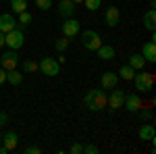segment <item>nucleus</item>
Masks as SVG:
<instances>
[{
  "instance_id": "28",
  "label": "nucleus",
  "mask_w": 156,
  "mask_h": 154,
  "mask_svg": "<svg viewBox=\"0 0 156 154\" xmlns=\"http://www.w3.org/2000/svg\"><path fill=\"white\" fill-rule=\"evenodd\" d=\"M137 113H140V117H142V121H150V119H152V110H150V108L148 106H142L140 108V110H137Z\"/></svg>"
},
{
  "instance_id": "18",
  "label": "nucleus",
  "mask_w": 156,
  "mask_h": 154,
  "mask_svg": "<svg viewBox=\"0 0 156 154\" xmlns=\"http://www.w3.org/2000/svg\"><path fill=\"white\" fill-rule=\"evenodd\" d=\"M96 52H98V56H100L102 60H112L115 59V48L110 46V44H102Z\"/></svg>"
},
{
  "instance_id": "4",
  "label": "nucleus",
  "mask_w": 156,
  "mask_h": 154,
  "mask_svg": "<svg viewBox=\"0 0 156 154\" xmlns=\"http://www.w3.org/2000/svg\"><path fill=\"white\" fill-rule=\"evenodd\" d=\"M37 71H42L44 75H48V77H56L60 73V65L56 59H52V56H46V59H42L37 63Z\"/></svg>"
},
{
  "instance_id": "32",
  "label": "nucleus",
  "mask_w": 156,
  "mask_h": 154,
  "mask_svg": "<svg viewBox=\"0 0 156 154\" xmlns=\"http://www.w3.org/2000/svg\"><path fill=\"white\" fill-rule=\"evenodd\" d=\"M6 123H9V115H6V113H2V110H0V127H4V125H6Z\"/></svg>"
},
{
  "instance_id": "24",
  "label": "nucleus",
  "mask_w": 156,
  "mask_h": 154,
  "mask_svg": "<svg viewBox=\"0 0 156 154\" xmlns=\"http://www.w3.org/2000/svg\"><path fill=\"white\" fill-rule=\"evenodd\" d=\"M69 42H71L69 38H65V36H62L60 40H56V42H54V48H56L58 52H65V50L69 48Z\"/></svg>"
},
{
  "instance_id": "11",
  "label": "nucleus",
  "mask_w": 156,
  "mask_h": 154,
  "mask_svg": "<svg viewBox=\"0 0 156 154\" xmlns=\"http://www.w3.org/2000/svg\"><path fill=\"white\" fill-rule=\"evenodd\" d=\"M104 21H106L108 27H117V25H119V21H121L119 9H117V6H108L106 13H104Z\"/></svg>"
},
{
  "instance_id": "13",
  "label": "nucleus",
  "mask_w": 156,
  "mask_h": 154,
  "mask_svg": "<svg viewBox=\"0 0 156 154\" xmlns=\"http://www.w3.org/2000/svg\"><path fill=\"white\" fill-rule=\"evenodd\" d=\"M17 27V21H15V17H12L11 13H4V15H0V31L2 34H6V31H12Z\"/></svg>"
},
{
  "instance_id": "19",
  "label": "nucleus",
  "mask_w": 156,
  "mask_h": 154,
  "mask_svg": "<svg viewBox=\"0 0 156 154\" xmlns=\"http://www.w3.org/2000/svg\"><path fill=\"white\" fill-rule=\"evenodd\" d=\"M6 81L11 83V85H21V83H23V73L17 71V69L6 71Z\"/></svg>"
},
{
  "instance_id": "7",
  "label": "nucleus",
  "mask_w": 156,
  "mask_h": 154,
  "mask_svg": "<svg viewBox=\"0 0 156 154\" xmlns=\"http://www.w3.org/2000/svg\"><path fill=\"white\" fill-rule=\"evenodd\" d=\"M123 102H125V92L112 88V90H110V96L106 98V106L110 108V110H119V108L123 106Z\"/></svg>"
},
{
  "instance_id": "14",
  "label": "nucleus",
  "mask_w": 156,
  "mask_h": 154,
  "mask_svg": "<svg viewBox=\"0 0 156 154\" xmlns=\"http://www.w3.org/2000/svg\"><path fill=\"white\" fill-rule=\"evenodd\" d=\"M140 140H144V142H154L156 140V131H154V125H150V123H146L140 127Z\"/></svg>"
},
{
  "instance_id": "5",
  "label": "nucleus",
  "mask_w": 156,
  "mask_h": 154,
  "mask_svg": "<svg viewBox=\"0 0 156 154\" xmlns=\"http://www.w3.org/2000/svg\"><path fill=\"white\" fill-rule=\"evenodd\" d=\"M25 44V36L21 29H12V31H6L4 34V46H9L11 50H19V48Z\"/></svg>"
},
{
  "instance_id": "15",
  "label": "nucleus",
  "mask_w": 156,
  "mask_h": 154,
  "mask_svg": "<svg viewBox=\"0 0 156 154\" xmlns=\"http://www.w3.org/2000/svg\"><path fill=\"white\" fill-rule=\"evenodd\" d=\"M144 27L148 29V31L154 34V29H156V11H154V6H150V9L144 13Z\"/></svg>"
},
{
  "instance_id": "9",
  "label": "nucleus",
  "mask_w": 156,
  "mask_h": 154,
  "mask_svg": "<svg viewBox=\"0 0 156 154\" xmlns=\"http://www.w3.org/2000/svg\"><path fill=\"white\" fill-rule=\"evenodd\" d=\"M123 106L127 108L129 113H137L140 108L144 106V102H142V98H140V94H125V102H123Z\"/></svg>"
},
{
  "instance_id": "31",
  "label": "nucleus",
  "mask_w": 156,
  "mask_h": 154,
  "mask_svg": "<svg viewBox=\"0 0 156 154\" xmlns=\"http://www.w3.org/2000/svg\"><path fill=\"white\" fill-rule=\"evenodd\" d=\"M25 154H42V148H37V146H27V148H25Z\"/></svg>"
},
{
  "instance_id": "16",
  "label": "nucleus",
  "mask_w": 156,
  "mask_h": 154,
  "mask_svg": "<svg viewBox=\"0 0 156 154\" xmlns=\"http://www.w3.org/2000/svg\"><path fill=\"white\" fill-rule=\"evenodd\" d=\"M73 13H75V4H73L71 0H60V4H58L60 17L62 19H69V17H73Z\"/></svg>"
},
{
  "instance_id": "2",
  "label": "nucleus",
  "mask_w": 156,
  "mask_h": 154,
  "mask_svg": "<svg viewBox=\"0 0 156 154\" xmlns=\"http://www.w3.org/2000/svg\"><path fill=\"white\" fill-rule=\"evenodd\" d=\"M133 83H135V90L137 92H150L152 88H154V75L152 73H146L144 69H142V73L135 71V75H133Z\"/></svg>"
},
{
  "instance_id": "10",
  "label": "nucleus",
  "mask_w": 156,
  "mask_h": 154,
  "mask_svg": "<svg viewBox=\"0 0 156 154\" xmlns=\"http://www.w3.org/2000/svg\"><path fill=\"white\" fill-rule=\"evenodd\" d=\"M156 36H152L148 42L144 44V50H142V56L146 59V63H156Z\"/></svg>"
},
{
  "instance_id": "17",
  "label": "nucleus",
  "mask_w": 156,
  "mask_h": 154,
  "mask_svg": "<svg viewBox=\"0 0 156 154\" xmlns=\"http://www.w3.org/2000/svg\"><path fill=\"white\" fill-rule=\"evenodd\" d=\"M2 142H4V148L11 152V150H15V148H17V144H19V135H17L15 131H9V133H4Z\"/></svg>"
},
{
  "instance_id": "23",
  "label": "nucleus",
  "mask_w": 156,
  "mask_h": 154,
  "mask_svg": "<svg viewBox=\"0 0 156 154\" xmlns=\"http://www.w3.org/2000/svg\"><path fill=\"white\" fill-rule=\"evenodd\" d=\"M11 11L17 13V15L27 11V0H11Z\"/></svg>"
},
{
  "instance_id": "25",
  "label": "nucleus",
  "mask_w": 156,
  "mask_h": 154,
  "mask_svg": "<svg viewBox=\"0 0 156 154\" xmlns=\"http://www.w3.org/2000/svg\"><path fill=\"white\" fill-rule=\"evenodd\" d=\"M36 71H37V63H36V60H29V59H27L23 63V73H36Z\"/></svg>"
},
{
  "instance_id": "36",
  "label": "nucleus",
  "mask_w": 156,
  "mask_h": 154,
  "mask_svg": "<svg viewBox=\"0 0 156 154\" xmlns=\"http://www.w3.org/2000/svg\"><path fill=\"white\" fill-rule=\"evenodd\" d=\"M73 4H75V6H77V4H81V2H83V0H71Z\"/></svg>"
},
{
  "instance_id": "26",
  "label": "nucleus",
  "mask_w": 156,
  "mask_h": 154,
  "mask_svg": "<svg viewBox=\"0 0 156 154\" xmlns=\"http://www.w3.org/2000/svg\"><path fill=\"white\" fill-rule=\"evenodd\" d=\"M83 4H85L87 11H98L100 4H102V0H83Z\"/></svg>"
},
{
  "instance_id": "22",
  "label": "nucleus",
  "mask_w": 156,
  "mask_h": 154,
  "mask_svg": "<svg viewBox=\"0 0 156 154\" xmlns=\"http://www.w3.org/2000/svg\"><path fill=\"white\" fill-rule=\"evenodd\" d=\"M133 75H135V69L129 67V65H123V67L119 69V77H121V79H125V81L133 79Z\"/></svg>"
},
{
  "instance_id": "20",
  "label": "nucleus",
  "mask_w": 156,
  "mask_h": 154,
  "mask_svg": "<svg viewBox=\"0 0 156 154\" xmlns=\"http://www.w3.org/2000/svg\"><path fill=\"white\" fill-rule=\"evenodd\" d=\"M144 65H146V59L142 54H131V56H129V67H133L135 71H142Z\"/></svg>"
},
{
  "instance_id": "1",
  "label": "nucleus",
  "mask_w": 156,
  "mask_h": 154,
  "mask_svg": "<svg viewBox=\"0 0 156 154\" xmlns=\"http://www.w3.org/2000/svg\"><path fill=\"white\" fill-rule=\"evenodd\" d=\"M106 90H102V88H98V90H90L87 94L83 96V106L87 110H94V113H100V110H104L106 108Z\"/></svg>"
},
{
  "instance_id": "12",
  "label": "nucleus",
  "mask_w": 156,
  "mask_h": 154,
  "mask_svg": "<svg viewBox=\"0 0 156 154\" xmlns=\"http://www.w3.org/2000/svg\"><path fill=\"white\" fill-rule=\"evenodd\" d=\"M117 81H119V75L117 73H102V79H100V88L102 90H112V88H117Z\"/></svg>"
},
{
  "instance_id": "21",
  "label": "nucleus",
  "mask_w": 156,
  "mask_h": 154,
  "mask_svg": "<svg viewBox=\"0 0 156 154\" xmlns=\"http://www.w3.org/2000/svg\"><path fill=\"white\" fill-rule=\"evenodd\" d=\"M29 23H31V15L27 11H23V13H19V23H17V29H27L29 27Z\"/></svg>"
},
{
  "instance_id": "29",
  "label": "nucleus",
  "mask_w": 156,
  "mask_h": 154,
  "mask_svg": "<svg viewBox=\"0 0 156 154\" xmlns=\"http://www.w3.org/2000/svg\"><path fill=\"white\" fill-rule=\"evenodd\" d=\"M83 152L85 154H96L98 152V146H96V144H87V146H83Z\"/></svg>"
},
{
  "instance_id": "35",
  "label": "nucleus",
  "mask_w": 156,
  "mask_h": 154,
  "mask_svg": "<svg viewBox=\"0 0 156 154\" xmlns=\"http://www.w3.org/2000/svg\"><path fill=\"white\" fill-rule=\"evenodd\" d=\"M0 154H9V150H6L4 146H0Z\"/></svg>"
},
{
  "instance_id": "34",
  "label": "nucleus",
  "mask_w": 156,
  "mask_h": 154,
  "mask_svg": "<svg viewBox=\"0 0 156 154\" xmlns=\"http://www.w3.org/2000/svg\"><path fill=\"white\" fill-rule=\"evenodd\" d=\"M4 46V34H2V31H0V48Z\"/></svg>"
},
{
  "instance_id": "33",
  "label": "nucleus",
  "mask_w": 156,
  "mask_h": 154,
  "mask_svg": "<svg viewBox=\"0 0 156 154\" xmlns=\"http://www.w3.org/2000/svg\"><path fill=\"white\" fill-rule=\"evenodd\" d=\"M4 81H6V71H4V69L0 67V85H2Z\"/></svg>"
},
{
  "instance_id": "8",
  "label": "nucleus",
  "mask_w": 156,
  "mask_h": 154,
  "mask_svg": "<svg viewBox=\"0 0 156 154\" xmlns=\"http://www.w3.org/2000/svg\"><path fill=\"white\" fill-rule=\"evenodd\" d=\"M60 29H62V36L71 40V38H75L79 31H81V25H79V21H77V19L69 17V19H65V23L60 25Z\"/></svg>"
},
{
  "instance_id": "3",
  "label": "nucleus",
  "mask_w": 156,
  "mask_h": 154,
  "mask_svg": "<svg viewBox=\"0 0 156 154\" xmlns=\"http://www.w3.org/2000/svg\"><path fill=\"white\" fill-rule=\"evenodd\" d=\"M81 44H83V48L96 52L98 48L102 46V38H100V34L94 31V29H85V31H81Z\"/></svg>"
},
{
  "instance_id": "6",
  "label": "nucleus",
  "mask_w": 156,
  "mask_h": 154,
  "mask_svg": "<svg viewBox=\"0 0 156 154\" xmlns=\"http://www.w3.org/2000/svg\"><path fill=\"white\" fill-rule=\"evenodd\" d=\"M17 65H19V54H17V50H9V52L0 54V67H2L4 71L17 69Z\"/></svg>"
},
{
  "instance_id": "27",
  "label": "nucleus",
  "mask_w": 156,
  "mask_h": 154,
  "mask_svg": "<svg viewBox=\"0 0 156 154\" xmlns=\"http://www.w3.org/2000/svg\"><path fill=\"white\" fill-rule=\"evenodd\" d=\"M36 4L40 11H50L52 9V0H36Z\"/></svg>"
},
{
  "instance_id": "30",
  "label": "nucleus",
  "mask_w": 156,
  "mask_h": 154,
  "mask_svg": "<svg viewBox=\"0 0 156 154\" xmlns=\"http://www.w3.org/2000/svg\"><path fill=\"white\" fill-rule=\"evenodd\" d=\"M69 152L71 154H81L83 152V146H81V144H73L71 148H69Z\"/></svg>"
}]
</instances>
